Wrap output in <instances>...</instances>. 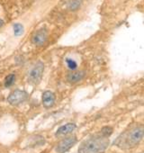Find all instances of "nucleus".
I'll return each mask as SVG.
<instances>
[{
  "label": "nucleus",
  "instance_id": "f03ea898",
  "mask_svg": "<svg viewBox=\"0 0 144 153\" xmlns=\"http://www.w3.org/2000/svg\"><path fill=\"white\" fill-rule=\"evenodd\" d=\"M108 146L109 138L98 132L80 144L79 153H104Z\"/></svg>",
  "mask_w": 144,
  "mask_h": 153
},
{
  "label": "nucleus",
  "instance_id": "423d86ee",
  "mask_svg": "<svg viewBox=\"0 0 144 153\" xmlns=\"http://www.w3.org/2000/svg\"><path fill=\"white\" fill-rule=\"evenodd\" d=\"M48 40V32L46 29L42 28L37 30L32 36V42L35 46L41 47L45 44Z\"/></svg>",
  "mask_w": 144,
  "mask_h": 153
},
{
  "label": "nucleus",
  "instance_id": "6e6552de",
  "mask_svg": "<svg viewBox=\"0 0 144 153\" xmlns=\"http://www.w3.org/2000/svg\"><path fill=\"white\" fill-rule=\"evenodd\" d=\"M76 128H77V125H76L75 123H67V124H65V125L60 126V127L57 130L55 135H56L57 137H63V136H66V135H68V134H69V133H71V132H73V131L76 130Z\"/></svg>",
  "mask_w": 144,
  "mask_h": 153
},
{
  "label": "nucleus",
  "instance_id": "20e7f679",
  "mask_svg": "<svg viewBox=\"0 0 144 153\" xmlns=\"http://www.w3.org/2000/svg\"><path fill=\"white\" fill-rule=\"evenodd\" d=\"M28 99V94L24 90L16 89L13 90L7 97V102L11 105H19Z\"/></svg>",
  "mask_w": 144,
  "mask_h": 153
},
{
  "label": "nucleus",
  "instance_id": "7ed1b4c3",
  "mask_svg": "<svg viewBox=\"0 0 144 153\" xmlns=\"http://www.w3.org/2000/svg\"><path fill=\"white\" fill-rule=\"evenodd\" d=\"M44 72V64L42 61L38 60L30 69L28 73V82L33 86L40 84Z\"/></svg>",
  "mask_w": 144,
  "mask_h": 153
},
{
  "label": "nucleus",
  "instance_id": "f8f14e48",
  "mask_svg": "<svg viewBox=\"0 0 144 153\" xmlns=\"http://www.w3.org/2000/svg\"><path fill=\"white\" fill-rule=\"evenodd\" d=\"M23 32H24V27H23L22 25H20V24H16V25H14V33H15V34H16V36L21 35V34L23 33Z\"/></svg>",
  "mask_w": 144,
  "mask_h": 153
},
{
  "label": "nucleus",
  "instance_id": "0eeeda50",
  "mask_svg": "<svg viewBox=\"0 0 144 153\" xmlns=\"http://www.w3.org/2000/svg\"><path fill=\"white\" fill-rule=\"evenodd\" d=\"M85 73L80 70H71L68 75H67V81L70 84H76L79 81L82 80L84 78Z\"/></svg>",
  "mask_w": 144,
  "mask_h": 153
},
{
  "label": "nucleus",
  "instance_id": "4468645a",
  "mask_svg": "<svg viewBox=\"0 0 144 153\" xmlns=\"http://www.w3.org/2000/svg\"><path fill=\"white\" fill-rule=\"evenodd\" d=\"M4 25H5V23H4V21L2 20V19H0V29H1L3 26H4Z\"/></svg>",
  "mask_w": 144,
  "mask_h": 153
},
{
  "label": "nucleus",
  "instance_id": "f257e3e1",
  "mask_svg": "<svg viewBox=\"0 0 144 153\" xmlns=\"http://www.w3.org/2000/svg\"><path fill=\"white\" fill-rule=\"evenodd\" d=\"M144 128L142 124L131 126L122 132L114 141V145L122 149H130L135 148L143 138Z\"/></svg>",
  "mask_w": 144,
  "mask_h": 153
},
{
  "label": "nucleus",
  "instance_id": "39448f33",
  "mask_svg": "<svg viewBox=\"0 0 144 153\" xmlns=\"http://www.w3.org/2000/svg\"><path fill=\"white\" fill-rule=\"evenodd\" d=\"M78 142V139L76 136H69L62 140H60L58 145L56 146V152L57 153H65L68 151L70 148L73 147Z\"/></svg>",
  "mask_w": 144,
  "mask_h": 153
},
{
  "label": "nucleus",
  "instance_id": "1a4fd4ad",
  "mask_svg": "<svg viewBox=\"0 0 144 153\" xmlns=\"http://www.w3.org/2000/svg\"><path fill=\"white\" fill-rule=\"evenodd\" d=\"M56 97L51 91H45L42 94V105L45 108H50L54 105Z\"/></svg>",
  "mask_w": 144,
  "mask_h": 153
},
{
  "label": "nucleus",
  "instance_id": "9d476101",
  "mask_svg": "<svg viewBox=\"0 0 144 153\" xmlns=\"http://www.w3.org/2000/svg\"><path fill=\"white\" fill-rule=\"evenodd\" d=\"M15 81H16V75L15 74H9L5 79L4 85L6 88H10L14 85Z\"/></svg>",
  "mask_w": 144,
  "mask_h": 153
},
{
  "label": "nucleus",
  "instance_id": "ddd939ff",
  "mask_svg": "<svg viewBox=\"0 0 144 153\" xmlns=\"http://www.w3.org/2000/svg\"><path fill=\"white\" fill-rule=\"evenodd\" d=\"M66 62H67V65L68 67L69 68V69L71 70H75L77 68V63L75 60L71 59H66Z\"/></svg>",
  "mask_w": 144,
  "mask_h": 153
},
{
  "label": "nucleus",
  "instance_id": "9b49d317",
  "mask_svg": "<svg viewBox=\"0 0 144 153\" xmlns=\"http://www.w3.org/2000/svg\"><path fill=\"white\" fill-rule=\"evenodd\" d=\"M102 135H104V136H105V137H110L111 136V134L113 133V128H111V127H109V126H105V127H104V128H102V130L99 131Z\"/></svg>",
  "mask_w": 144,
  "mask_h": 153
}]
</instances>
